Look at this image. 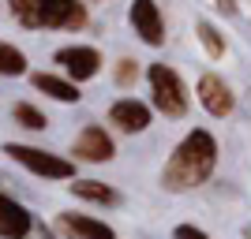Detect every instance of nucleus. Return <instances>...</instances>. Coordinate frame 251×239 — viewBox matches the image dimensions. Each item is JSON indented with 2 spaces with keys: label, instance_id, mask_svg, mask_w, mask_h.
Masks as SVG:
<instances>
[{
  "label": "nucleus",
  "instance_id": "obj_19",
  "mask_svg": "<svg viewBox=\"0 0 251 239\" xmlns=\"http://www.w3.org/2000/svg\"><path fill=\"white\" fill-rule=\"evenodd\" d=\"M26 239H52V232L45 228L42 220H34V232H30V236H26Z\"/></svg>",
  "mask_w": 251,
  "mask_h": 239
},
{
  "label": "nucleus",
  "instance_id": "obj_3",
  "mask_svg": "<svg viewBox=\"0 0 251 239\" xmlns=\"http://www.w3.org/2000/svg\"><path fill=\"white\" fill-rule=\"evenodd\" d=\"M4 153H8L11 161H19L23 168H30L34 176H42V179H72L75 176V161L56 157V153H45V150H38V146L8 142V146H4Z\"/></svg>",
  "mask_w": 251,
  "mask_h": 239
},
{
  "label": "nucleus",
  "instance_id": "obj_2",
  "mask_svg": "<svg viewBox=\"0 0 251 239\" xmlns=\"http://www.w3.org/2000/svg\"><path fill=\"white\" fill-rule=\"evenodd\" d=\"M11 15L26 30H83L86 8L79 0H8Z\"/></svg>",
  "mask_w": 251,
  "mask_h": 239
},
{
  "label": "nucleus",
  "instance_id": "obj_8",
  "mask_svg": "<svg viewBox=\"0 0 251 239\" xmlns=\"http://www.w3.org/2000/svg\"><path fill=\"white\" fill-rule=\"evenodd\" d=\"M34 213L23 202H15L11 195L0 191V239H26L34 232Z\"/></svg>",
  "mask_w": 251,
  "mask_h": 239
},
{
  "label": "nucleus",
  "instance_id": "obj_5",
  "mask_svg": "<svg viewBox=\"0 0 251 239\" xmlns=\"http://www.w3.org/2000/svg\"><path fill=\"white\" fill-rule=\"evenodd\" d=\"M52 60L64 67V75H68L75 86L86 83V79H94V75L101 71V52L90 49V45H68V49H56Z\"/></svg>",
  "mask_w": 251,
  "mask_h": 239
},
{
  "label": "nucleus",
  "instance_id": "obj_10",
  "mask_svg": "<svg viewBox=\"0 0 251 239\" xmlns=\"http://www.w3.org/2000/svg\"><path fill=\"white\" fill-rule=\"evenodd\" d=\"M56 232L64 239H116V232L105 220H94L86 213H60L56 217Z\"/></svg>",
  "mask_w": 251,
  "mask_h": 239
},
{
  "label": "nucleus",
  "instance_id": "obj_12",
  "mask_svg": "<svg viewBox=\"0 0 251 239\" xmlns=\"http://www.w3.org/2000/svg\"><path fill=\"white\" fill-rule=\"evenodd\" d=\"M30 83H34V90H42V94H49L52 101H64V105H75L83 97L72 79H60V75H49V71H38Z\"/></svg>",
  "mask_w": 251,
  "mask_h": 239
},
{
  "label": "nucleus",
  "instance_id": "obj_6",
  "mask_svg": "<svg viewBox=\"0 0 251 239\" xmlns=\"http://www.w3.org/2000/svg\"><path fill=\"white\" fill-rule=\"evenodd\" d=\"M127 19H131L135 34L147 45H154V49H157V45H165V19H161V8H157L154 0H131Z\"/></svg>",
  "mask_w": 251,
  "mask_h": 239
},
{
  "label": "nucleus",
  "instance_id": "obj_4",
  "mask_svg": "<svg viewBox=\"0 0 251 239\" xmlns=\"http://www.w3.org/2000/svg\"><path fill=\"white\" fill-rule=\"evenodd\" d=\"M150 94H154V105L161 109L165 116H184L188 112V90L180 83V75L165 64H150Z\"/></svg>",
  "mask_w": 251,
  "mask_h": 239
},
{
  "label": "nucleus",
  "instance_id": "obj_11",
  "mask_svg": "<svg viewBox=\"0 0 251 239\" xmlns=\"http://www.w3.org/2000/svg\"><path fill=\"white\" fill-rule=\"evenodd\" d=\"M109 124L116 131H124V135H139V131H147L150 127V109L135 97H124V101H116L109 109Z\"/></svg>",
  "mask_w": 251,
  "mask_h": 239
},
{
  "label": "nucleus",
  "instance_id": "obj_15",
  "mask_svg": "<svg viewBox=\"0 0 251 239\" xmlns=\"http://www.w3.org/2000/svg\"><path fill=\"white\" fill-rule=\"evenodd\" d=\"M11 116H15V124H23L26 131H45V127H49V120H45L34 105H26V101L15 105V109H11Z\"/></svg>",
  "mask_w": 251,
  "mask_h": 239
},
{
  "label": "nucleus",
  "instance_id": "obj_18",
  "mask_svg": "<svg viewBox=\"0 0 251 239\" xmlns=\"http://www.w3.org/2000/svg\"><path fill=\"white\" fill-rule=\"evenodd\" d=\"M173 239H210L202 228H195V224H176L173 228Z\"/></svg>",
  "mask_w": 251,
  "mask_h": 239
},
{
  "label": "nucleus",
  "instance_id": "obj_1",
  "mask_svg": "<svg viewBox=\"0 0 251 239\" xmlns=\"http://www.w3.org/2000/svg\"><path fill=\"white\" fill-rule=\"evenodd\" d=\"M218 165V142L210 131H188L184 142L173 150V157L161 168V187L173 191V195H184V191H195L210 179Z\"/></svg>",
  "mask_w": 251,
  "mask_h": 239
},
{
  "label": "nucleus",
  "instance_id": "obj_7",
  "mask_svg": "<svg viewBox=\"0 0 251 239\" xmlns=\"http://www.w3.org/2000/svg\"><path fill=\"white\" fill-rule=\"evenodd\" d=\"M72 153H75V161L101 165V161H113L116 146H113V138H109V131H105V127L90 124V127H83V131H79V138H75V146H72Z\"/></svg>",
  "mask_w": 251,
  "mask_h": 239
},
{
  "label": "nucleus",
  "instance_id": "obj_13",
  "mask_svg": "<svg viewBox=\"0 0 251 239\" xmlns=\"http://www.w3.org/2000/svg\"><path fill=\"white\" fill-rule=\"evenodd\" d=\"M72 191H75V198H86V202H98V206H116L120 202V195L101 179H75Z\"/></svg>",
  "mask_w": 251,
  "mask_h": 239
},
{
  "label": "nucleus",
  "instance_id": "obj_20",
  "mask_svg": "<svg viewBox=\"0 0 251 239\" xmlns=\"http://www.w3.org/2000/svg\"><path fill=\"white\" fill-rule=\"evenodd\" d=\"M218 8H221V11H232L236 4H232V0H218Z\"/></svg>",
  "mask_w": 251,
  "mask_h": 239
},
{
  "label": "nucleus",
  "instance_id": "obj_14",
  "mask_svg": "<svg viewBox=\"0 0 251 239\" xmlns=\"http://www.w3.org/2000/svg\"><path fill=\"white\" fill-rule=\"evenodd\" d=\"M0 75H26V56H23V49L0 42Z\"/></svg>",
  "mask_w": 251,
  "mask_h": 239
},
{
  "label": "nucleus",
  "instance_id": "obj_16",
  "mask_svg": "<svg viewBox=\"0 0 251 239\" xmlns=\"http://www.w3.org/2000/svg\"><path fill=\"white\" fill-rule=\"evenodd\" d=\"M199 42L206 45V52L214 56V60H218V56H225V42L218 38V30H214L206 19H199Z\"/></svg>",
  "mask_w": 251,
  "mask_h": 239
},
{
  "label": "nucleus",
  "instance_id": "obj_9",
  "mask_svg": "<svg viewBox=\"0 0 251 239\" xmlns=\"http://www.w3.org/2000/svg\"><path fill=\"white\" fill-rule=\"evenodd\" d=\"M199 101H202V109H206L210 116H218V120L236 109V97H232L229 83H225L221 75H214V71L199 79Z\"/></svg>",
  "mask_w": 251,
  "mask_h": 239
},
{
  "label": "nucleus",
  "instance_id": "obj_21",
  "mask_svg": "<svg viewBox=\"0 0 251 239\" xmlns=\"http://www.w3.org/2000/svg\"><path fill=\"white\" fill-rule=\"evenodd\" d=\"M244 239H251V228H244Z\"/></svg>",
  "mask_w": 251,
  "mask_h": 239
},
{
  "label": "nucleus",
  "instance_id": "obj_17",
  "mask_svg": "<svg viewBox=\"0 0 251 239\" xmlns=\"http://www.w3.org/2000/svg\"><path fill=\"white\" fill-rule=\"evenodd\" d=\"M135 79H139L135 60H120V64H116V83H120V86H131Z\"/></svg>",
  "mask_w": 251,
  "mask_h": 239
}]
</instances>
